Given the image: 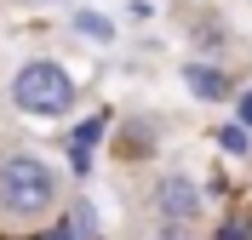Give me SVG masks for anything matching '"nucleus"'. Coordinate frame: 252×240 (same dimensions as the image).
I'll list each match as a JSON object with an SVG mask.
<instances>
[{"instance_id":"9d476101","label":"nucleus","mask_w":252,"mask_h":240,"mask_svg":"<svg viewBox=\"0 0 252 240\" xmlns=\"http://www.w3.org/2000/svg\"><path fill=\"white\" fill-rule=\"evenodd\" d=\"M46 240H75V229H69V223H58V229H52Z\"/></svg>"},{"instance_id":"6e6552de","label":"nucleus","mask_w":252,"mask_h":240,"mask_svg":"<svg viewBox=\"0 0 252 240\" xmlns=\"http://www.w3.org/2000/svg\"><path fill=\"white\" fill-rule=\"evenodd\" d=\"M235 109H241V120H235V126H252V92H241V103H235Z\"/></svg>"},{"instance_id":"7ed1b4c3","label":"nucleus","mask_w":252,"mask_h":240,"mask_svg":"<svg viewBox=\"0 0 252 240\" xmlns=\"http://www.w3.org/2000/svg\"><path fill=\"white\" fill-rule=\"evenodd\" d=\"M149 206H155V217L166 229H189L201 217V189H195V177H184V172H160Z\"/></svg>"},{"instance_id":"0eeeda50","label":"nucleus","mask_w":252,"mask_h":240,"mask_svg":"<svg viewBox=\"0 0 252 240\" xmlns=\"http://www.w3.org/2000/svg\"><path fill=\"white\" fill-rule=\"evenodd\" d=\"M218 143L229 149V155H247V149H252V137H247V126H223V132H218Z\"/></svg>"},{"instance_id":"1a4fd4ad","label":"nucleus","mask_w":252,"mask_h":240,"mask_svg":"<svg viewBox=\"0 0 252 240\" xmlns=\"http://www.w3.org/2000/svg\"><path fill=\"white\" fill-rule=\"evenodd\" d=\"M218 240H247V223H223V229H218Z\"/></svg>"},{"instance_id":"20e7f679","label":"nucleus","mask_w":252,"mask_h":240,"mask_svg":"<svg viewBox=\"0 0 252 240\" xmlns=\"http://www.w3.org/2000/svg\"><path fill=\"white\" fill-rule=\"evenodd\" d=\"M97 137H103V120H86V126H75V137H69V160H75V172H86V166H92Z\"/></svg>"},{"instance_id":"f257e3e1","label":"nucleus","mask_w":252,"mask_h":240,"mask_svg":"<svg viewBox=\"0 0 252 240\" xmlns=\"http://www.w3.org/2000/svg\"><path fill=\"white\" fill-rule=\"evenodd\" d=\"M58 200H63L58 194V172L40 155H29V149L0 155V217L6 223H40Z\"/></svg>"},{"instance_id":"f03ea898","label":"nucleus","mask_w":252,"mask_h":240,"mask_svg":"<svg viewBox=\"0 0 252 240\" xmlns=\"http://www.w3.org/2000/svg\"><path fill=\"white\" fill-rule=\"evenodd\" d=\"M12 103L23 114H46V120H58V114L75 109V80H69L63 63H52V57H29V63L12 75Z\"/></svg>"},{"instance_id":"423d86ee","label":"nucleus","mask_w":252,"mask_h":240,"mask_svg":"<svg viewBox=\"0 0 252 240\" xmlns=\"http://www.w3.org/2000/svg\"><path fill=\"white\" fill-rule=\"evenodd\" d=\"M75 29H80V34H92V40H109L115 23H109V17H97V12H75Z\"/></svg>"},{"instance_id":"39448f33","label":"nucleus","mask_w":252,"mask_h":240,"mask_svg":"<svg viewBox=\"0 0 252 240\" xmlns=\"http://www.w3.org/2000/svg\"><path fill=\"white\" fill-rule=\"evenodd\" d=\"M184 86L201 92V97H223V92H229V80H223L218 69H206V63H184Z\"/></svg>"}]
</instances>
